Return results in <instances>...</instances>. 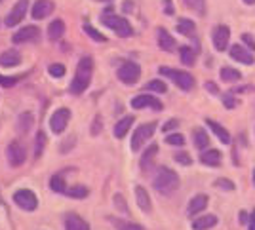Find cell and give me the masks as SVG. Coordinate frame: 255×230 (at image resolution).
Wrapping results in <instances>:
<instances>
[{
	"instance_id": "1",
	"label": "cell",
	"mask_w": 255,
	"mask_h": 230,
	"mask_svg": "<svg viewBox=\"0 0 255 230\" xmlns=\"http://www.w3.org/2000/svg\"><path fill=\"white\" fill-rule=\"evenodd\" d=\"M92 74H94V59L90 55L80 57V61L76 65L75 76H73L71 86H69L71 94L73 95L84 94L86 90H88V86H90V82H92Z\"/></svg>"
},
{
	"instance_id": "2",
	"label": "cell",
	"mask_w": 255,
	"mask_h": 230,
	"mask_svg": "<svg viewBox=\"0 0 255 230\" xmlns=\"http://www.w3.org/2000/svg\"><path fill=\"white\" fill-rule=\"evenodd\" d=\"M181 181H179V175L168 166H162L158 169V173H156V177L152 181V187L154 190L162 194V196H170L173 194L177 188H179Z\"/></svg>"
},
{
	"instance_id": "3",
	"label": "cell",
	"mask_w": 255,
	"mask_h": 230,
	"mask_svg": "<svg viewBox=\"0 0 255 230\" xmlns=\"http://www.w3.org/2000/svg\"><path fill=\"white\" fill-rule=\"evenodd\" d=\"M101 23L109 27L111 31H115L120 36V38H128V36H131L133 34V29H131V25H129V21L126 17H122V15H117V13H111V8L101 15Z\"/></svg>"
},
{
	"instance_id": "4",
	"label": "cell",
	"mask_w": 255,
	"mask_h": 230,
	"mask_svg": "<svg viewBox=\"0 0 255 230\" xmlns=\"http://www.w3.org/2000/svg\"><path fill=\"white\" fill-rule=\"evenodd\" d=\"M160 76H166L170 78L171 82L175 84L177 88H181L183 92H191L194 88V76L187 71H179V69H173V67H160L158 69Z\"/></svg>"
},
{
	"instance_id": "5",
	"label": "cell",
	"mask_w": 255,
	"mask_h": 230,
	"mask_svg": "<svg viewBox=\"0 0 255 230\" xmlns=\"http://www.w3.org/2000/svg\"><path fill=\"white\" fill-rule=\"evenodd\" d=\"M156 122H149V124H141L139 127H135V131H133V135H131V143H129V148L135 152L139 150L141 146L145 145L147 141H149L150 137L154 135V131H156Z\"/></svg>"
},
{
	"instance_id": "6",
	"label": "cell",
	"mask_w": 255,
	"mask_h": 230,
	"mask_svg": "<svg viewBox=\"0 0 255 230\" xmlns=\"http://www.w3.org/2000/svg\"><path fill=\"white\" fill-rule=\"evenodd\" d=\"M117 74L120 82H124L126 86H133L141 78V67L133 61H126L118 67Z\"/></svg>"
},
{
	"instance_id": "7",
	"label": "cell",
	"mask_w": 255,
	"mask_h": 230,
	"mask_svg": "<svg viewBox=\"0 0 255 230\" xmlns=\"http://www.w3.org/2000/svg\"><path fill=\"white\" fill-rule=\"evenodd\" d=\"M69 120H71V109H67V107L55 109L50 116V129L55 135H61L69 125Z\"/></svg>"
},
{
	"instance_id": "8",
	"label": "cell",
	"mask_w": 255,
	"mask_h": 230,
	"mask_svg": "<svg viewBox=\"0 0 255 230\" xmlns=\"http://www.w3.org/2000/svg\"><path fill=\"white\" fill-rule=\"evenodd\" d=\"M6 158H8V164L11 167H19L25 164L27 160V148L23 146L21 141H11L10 145L6 146Z\"/></svg>"
},
{
	"instance_id": "9",
	"label": "cell",
	"mask_w": 255,
	"mask_h": 230,
	"mask_svg": "<svg viewBox=\"0 0 255 230\" xmlns=\"http://www.w3.org/2000/svg\"><path fill=\"white\" fill-rule=\"evenodd\" d=\"M13 204L19 209H23V211H34L38 208V198H36V194L32 190L21 188V190H17L13 194Z\"/></svg>"
},
{
	"instance_id": "10",
	"label": "cell",
	"mask_w": 255,
	"mask_h": 230,
	"mask_svg": "<svg viewBox=\"0 0 255 230\" xmlns=\"http://www.w3.org/2000/svg\"><path fill=\"white\" fill-rule=\"evenodd\" d=\"M27 10H29V0H17L15 2V6L10 10V13L6 15V25L8 27H15V25H19L23 19H25V15H27Z\"/></svg>"
},
{
	"instance_id": "11",
	"label": "cell",
	"mask_w": 255,
	"mask_h": 230,
	"mask_svg": "<svg viewBox=\"0 0 255 230\" xmlns=\"http://www.w3.org/2000/svg\"><path fill=\"white\" fill-rule=\"evenodd\" d=\"M40 38V29L36 25H27L11 36L13 44H27V42H36Z\"/></svg>"
},
{
	"instance_id": "12",
	"label": "cell",
	"mask_w": 255,
	"mask_h": 230,
	"mask_svg": "<svg viewBox=\"0 0 255 230\" xmlns=\"http://www.w3.org/2000/svg\"><path fill=\"white\" fill-rule=\"evenodd\" d=\"M213 46H215V50L217 52H225L227 48H229V40H231V29L227 27V25H217L215 29H213Z\"/></svg>"
},
{
	"instance_id": "13",
	"label": "cell",
	"mask_w": 255,
	"mask_h": 230,
	"mask_svg": "<svg viewBox=\"0 0 255 230\" xmlns=\"http://www.w3.org/2000/svg\"><path fill=\"white\" fill-rule=\"evenodd\" d=\"M147 107H150V109H154V111H162L164 107H162V103H160L156 97H152V95L149 94H141V95H135L133 99H131V109H147Z\"/></svg>"
},
{
	"instance_id": "14",
	"label": "cell",
	"mask_w": 255,
	"mask_h": 230,
	"mask_svg": "<svg viewBox=\"0 0 255 230\" xmlns=\"http://www.w3.org/2000/svg\"><path fill=\"white\" fill-rule=\"evenodd\" d=\"M231 57H233L234 61L238 63H244V65H254L255 63V57L254 53H252V50H248V48H244V46H238V44H234V46H231Z\"/></svg>"
},
{
	"instance_id": "15",
	"label": "cell",
	"mask_w": 255,
	"mask_h": 230,
	"mask_svg": "<svg viewBox=\"0 0 255 230\" xmlns=\"http://www.w3.org/2000/svg\"><path fill=\"white\" fill-rule=\"evenodd\" d=\"M53 10H55V4H53L52 0H36L31 13L34 19H46Z\"/></svg>"
},
{
	"instance_id": "16",
	"label": "cell",
	"mask_w": 255,
	"mask_h": 230,
	"mask_svg": "<svg viewBox=\"0 0 255 230\" xmlns=\"http://www.w3.org/2000/svg\"><path fill=\"white\" fill-rule=\"evenodd\" d=\"M65 230H92L90 223L80 217L78 213H67L65 215Z\"/></svg>"
},
{
	"instance_id": "17",
	"label": "cell",
	"mask_w": 255,
	"mask_h": 230,
	"mask_svg": "<svg viewBox=\"0 0 255 230\" xmlns=\"http://www.w3.org/2000/svg\"><path fill=\"white\" fill-rule=\"evenodd\" d=\"M156 34H158V46L162 48V52L173 53L177 50V42H175V38H173L166 29L160 27L158 31H156Z\"/></svg>"
},
{
	"instance_id": "18",
	"label": "cell",
	"mask_w": 255,
	"mask_h": 230,
	"mask_svg": "<svg viewBox=\"0 0 255 230\" xmlns=\"http://www.w3.org/2000/svg\"><path fill=\"white\" fill-rule=\"evenodd\" d=\"M135 200H137V206L141 211H145V213L152 211V202H150V196L145 187H141V185L135 187Z\"/></svg>"
},
{
	"instance_id": "19",
	"label": "cell",
	"mask_w": 255,
	"mask_h": 230,
	"mask_svg": "<svg viewBox=\"0 0 255 230\" xmlns=\"http://www.w3.org/2000/svg\"><path fill=\"white\" fill-rule=\"evenodd\" d=\"M133 122H135V116H124L122 120H118L117 124H115V129H113V133H115V137L117 139H124V137L128 135V131L131 129V125H133Z\"/></svg>"
},
{
	"instance_id": "20",
	"label": "cell",
	"mask_w": 255,
	"mask_h": 230,
	"mask_svg": "<svg viewBox=\"0 0 255 230\" xmlns=\"http://www.w3.org/2000/svg\"><path fill=\"white\" fill-rule=\"evenodd\" d=\"M208 204H210V198L206 196V194H196V196H192L191 202H189V215H198L200 211H204V209L208 208Z\"/></svg>"
},
{
	"instance_id": "21",
	"label": "cell",
	"mask_w": 255,
	"mask_h": 230,
	"mask_svg": "<svg viewBox=\"0 0 255 230\" xmlns=\"http://www.w3.org/2000/svg\"><path fill=\"white\" fill-rule=\"evenodd\" d=\"M206 125L217 135V139H219L223 145H229V143H231V133L227 131V127H223L221 124H217V122L212 120V118H206Z\"/></svg>"
},
{
	"instance_id": "22",
	"label": "cell",
	"mask_w": 255,
	"mask_h": 230,
	"mask_svg": "<svg viewBox=\"0 0 255 230\" xmlns=\"http://www.w3.org/2000/svg\"><path fill=\"white\" fill-rule=\"evenodd\" d=\"M221 152L217 150V148H208V150H204L202 154H200V162H202L204 166H210V167H217L221 164Z\"/></svg>"
},
{
	"instance_id": "23",
	"label": "cell",
	"mask_w": 255,
	"mask_h": 230,
	"mask_svg": "<svg viewBox=\"0 0 255 230\" xmlns=\"http://www.w3.org/2000/svg\"><path fill=\"white\" fill-rule=\"evenodd\" d=\"M21 63V53L17 50H6L0 53V65L2 67H17Z\"/></svg>"
},
{
	"instance_id": "24",
	"label": "cell",
	"mask_w": 255,
	"mask_h": 230,
	"mask_svg": "<svg viewBox=\"0 0 255 230\" xmlns=\"http://www.w3.org/2000/svg\"><path fill=\"white\" fill-rule=\"evenodd\" d=\"M215 225H217V217L212 215V213L192 219V230H208V229H213Z\"/></svg>"
},
{
	"instance_id": "25",
	"label": "cell",
	"mask_w": 255,
	"mask_h": 230,
	"mask_svg": "<svg viewBox=\"0 0 255 230\" xmlns=\"http://www.w3.org/2000/svg\"><path fill=\"white\" fill-rule=\"evenodd\" d=\"M192 143H194L196 148L206 150V148L210 146V137H208V131H206L204 127H196V129L192 131Z\"/></svg>"
},
{
	"instance_id": "26",
	"label": "cell",
	"mask_w": 255,
	"mask_h": 230,
	"mask_svg": "<svg viewBox=\"0 0 255 230\" xmlns=\"http://www.w3.org/2000/svg\"><path fill=\"white\" fill-rule=\"evenodd\" d=\"M69 188L67 181H65V171H59L50 177V190L57 192V194H65V190Z\"/></svg>"
},
{
	"instance_id": "27",
	"label": "cell",
	"mask_w": 255,
	"mask_h": 230,
	"mask_svg": "<svg viewBox=\"0 0 255 230\" xmlns=\"http://www.w3.org/2000/svg\"><path fill=\"white\" fill-rule=\"evenodd\" d=\"M65 196L67 198H75V200H84L90 196V188L86 185H73L65 190Z\"/></svg>"
},
{
	"instance_id": "28",
	"label": "cell",
	"mask_w": 255,
	"mask_h": 230,
	"mask_svg": "<svg viewBox=\"0 0 255 230\" xmlns=\"http://www.w3.org/2000/svg\"><path fill=\"white\" fill-rule=\"evenodd\" d=\"M32 125H34V116H32V113H29V111L21 113L19 118H17V129L21 133H29L32 129Z\"/></svg>"
},
{
	"instance_id": "29",
	"label": "cell",
	"mask_w": 255,
	"mask_h": 230,
	"mask_svg": "<svg viewBox=\"0 0 255 230\" xmlns=\"http://www.w3.org/2000/svg\"><path fill=\"white\" fill-rule=\"evenodd\" d=\"M158 154V145H149L147 146V150L143 152V156H141V169H149L152 166V162H154V158Z\"/></svg>"
},
{
	"instance_id": "30",
	"label": "cell",
	"mask_w": 255,
	"mask_h": 230,
	"mask_svg": "<svg viewBox=\"0 0 255 230\" xmlns=\"http://www.w3.org/2000/svg\"><path fill=\"white\" fill-rule=\"evenodd\" d=\"M65 34V23L63 19H53L48 27V38L50 40H59Z\"/></svg>"
},
{
	"instance_id": "31",
	"label": "cell",
	"mask_w": 255,
	"mask_h": 230,
	"mask_svg": "<svg viewBox=\"0 0 255 230\" xmlns=\"http://www.w3.org/2000/svg\"><path fill=\"white\" fill-rule=\"evenodd\" d=\"M179 57H181V63L187 65V67H192V65L196 63V52L192 50L191 46H181Z\"/></svg>"
},
{
	"instance_id": "32",
	"label": "cell",
	"mask_w": 255,
	"mask_h": 230,
	"mask_svg": "<svg viewBox=\"0 0 255 230\" xmlns=\"http://www.w3.org/2000/svg\"><path fill=\"white\" fill-rule=\"evenodd\" d=\"M46 143H48V137H46V131L38 129L36 131V137H34V158H40L44 154V148H46Z\"/></svg>"
},
{
	"instance_id": "33",
	"label": "cell",
	"mask_w": 255,
	"mask_h": 230,
	"mask_svg": "<svg viewBox=\"0 0 255 230\" xmlns=\"http://www.w3.org/2000/svg\"><path fill=\"white\" fill-rule=\"evenodd\" d=\"M196 31V25H194V21L189 19V17H181L177 21V32L183 34V36H191L192 32Z\"/></svg>"
},
{
	"instance_id": "34",
	"label": "cell",
	"mask_w": 255,
	"mask_h": 230,
	"mask_svg": "<svg viewBox=\"0 0 255 230\" xmlns=\"http://www.w3.org/2000/svg\"><path fill=\"white\" fill-rule=\"evenodd\" d=\"M219 76H221L223 82H236V80L242 78V73H240L238 69H233V67H223Z\"/></svg>"
},
{
	"instance_id": "35",
	"label": "cell",
	"mask_w": 255,
	"mask_h": 230,
	"mask_svg": "<svg viewBox=\"0 0 255 230\" xmlns=\"http://www.w3.org/2000/svg\"><path fill=\"white\" fill-rule=\"evenodd\" d=\"M111 223L117 227V230H145V227H141L137 223H131V221H122L111 217Z\"/></svg>"
},
{
	"instance_id": "36",
	"label": "cell",
	"mask_w": 255,
	"mask_h": 230,
	"mask_svg": "<svg viewBox=\"0 0 255 230\" xmlns=\"http://www.w3.org/2000/svg\"><path fill=\"white\" fill-rule=\"evenodd\" d=\"M82 29H84V32L88 34V36H90V38H92V40H96V42H107V36H105V34L97 31L96 27H92L90 23H84V27H82Z\"/></svg>"
},
{
	"instance_id": "37",
	"label": "cell",
	"mask_w": 255,
	"mask_h": 230,
	"mask_svg": "<svg viewBox=\"0 0 255 230\" xmlns=\"http://www.w3.org/2000/svg\"><path fill=\"white\" fill-rule=\"evenodd\" d=\"M23 78H25V74H15V76H2L0 74V86L2 88H13Z\"/></svg>"
},
{
	"instance_id": "38",
	"label": "cell",
	"mask_w": 255,
	"mask_h": 230,
	"mask_svg": "<svg viewBox=\"0 0 255 230\" xmlns=\"http://www.w3.org/2000/svg\"><path fill=\"white\" fill-rule=\"evenodd\" d=\"M187 8L194 10L198 15H204L206 13V0H185Z\"/></svg>"
},
{
	"instance_id": "39",
	"label": "cell",
	"mask_w": 255,
	"mask_h": 230,
	"mask_svg": "<svg viewBox=\"0 0 255 230\" xmlns=\"http://www.w3.org/2000/svg\"><path fill=\"white\" fill-rule=\"evenodd\" d=\"M147 90H149V92H156V94H166L168 86H166V82H162L160 78H154V80H150V82L147 84Z\"/></svg>"
},
{
	"instance_id": "40",
	"label": "cell",
	"mask_w": 255,
	"mask_h": 230,
	"mask_svg": "<svg viewBox=\"0 0 255 230\" xmlns=\"http://www.w3.org/2000/svg\"><path fill=\"white\" fill-rule=\"evenodd\" d=\"M48 73H50V76H53V78H63L65 73H67V69H65V65H61V63H52V65L48 67Z\"/></svg>"
},
{
	"instance_id": "41",
	"label": "cell",
	"mask_w": 255,
	"mask_h": 230,
	"mask_svg": "<svg viewBox=\"0 0 255 230\" xmlns=\"http://www.w3.org/2000/svg\"><path fill=\"white\" fill-rule=\"evenodd\" d=\"M113 202H115V206H117V209L118 211H122V213H129V208H128V202H126V198L122 196V194H115L113 196Z\"/></svg>"
},
{
	"instance_id": "42",
	"label": "cell",
	"mask_w": 255,
	"mask_h": 230,
	"mask_svg": "<svg viewBox=\"0 0 255 230\" xmlns=\"http://www.w3.org/2000/svg\"><path fill=\"white\" fill-rule=\"evenodd\" d=\"M166 143L171 146H183L185 145V137L181 135V133H170V135L166 137Z\"/></svg>"
},
{
	"instance_id": "43",
	"label": "cell",
	"mask_w": 255,
	"mask_h": 230,
	"mask_svg": "<svg viewBox=\"0 0 255 230\" xmlns=\"http://www.w3.org/2000/svg\"><path fill=\"white\" fill-rule=\"evenodd\" d=\"M213 185H215L217 188H221V190H234V188H236V185H234L231 179H225V177L217 179Z\"/></svg>"
},
{
	"instance_id": "44",
	"label": "cell",
	"mask_w": 255,
	"mask_h": 230,
	"mask_svg": "<svg viewBox=\"0 0 255 230\" xmlns=\"http://www.w3.org/2000/svg\"><path fill=\"white\" fill-rule=\"evenodd\" d=\"M101 129H103V118L97 115L96 118H94V122H92V129H90V133L94 137H97L99 133H101Z\"/></svg>"
},
{
	"instance_id": "45",
	"label": "cell",
	"mask_w": 255,
	"mask_h": 230,
	"mask_svg": "<svg viewBox=\"0 0 255 230\" xmlns=\"http://www.w3.org/2000/svg\"><path fill=\"white\" fill-rule=\"evenodd\" d=\"M173 160L177 162V164H181V166H191L192 164V158L187 154V152H177L175 156H173Z\"/></svg>"
},
{
	"instance_id": "46",
	"label": "cell",
	"mask_w": 255,
	"mask_h": 230,
	"mask_svg": "<svg viewBox=\"0 0 255 230\" xmlns=\"http://www.w3.org/2000/svg\"><path fill=\"white\" fill-rule=\"evenodd\" d=\"M221 101H223V105L227 107V109H234V107H238V99L233 97L231 94H225L223 97H221Z\"/></svg>"
},
{
	"instance_id": "47",
	"label": "cell",
	"mask_w": 255,
	"mask_h": 230,
	"mask_svg": "<svg viewBox=\"0 0 255 230\" xmlns=\"http://www.w3.org/2000/svg\"><path fill=\"white\" fill-rule=\"evenodd\" d=\"M175 127H179V120H177V118H171V120H168L166 124L162 125V131H164V133H170Z\"/></svg>"
},
{
	"instance_id": "48",
	"label": "cell",
	"mask_w": 255,
	"mask_h": 230,
	"mask_svg": "<svg viewBox=\"0 0 255 230\" xmlns=\"http://www.w3.org/2000/svg\"><path fill=\"white\" fill-rule=\"evenodd\" d=\"M242 42L246 44V48H248V50L255 52V38L250 34V32H244V34H242Z\"/></svg>"
},
{
	"instance_id": "49",
	"label": "cell",
	"mask_w": 255,
	"mask_h": 230,
	"mask_svg": "<svg viewBox=\"0 0 255 230\" xmlns=\"http://www.w3.org/2000/svg\"><path fill=\"white\" fill-rule=\"evenodd\" d=\"M75 141H76V137H69V139H65L63 145H61V152H67L69 148H73V146H75Z\"/></svg>"
},
{
	"instance_id": "50",
	"label": "cell",
	"mask_w": 255,
	"mask_h": 230,
	"mask_svg": "<svg viewBox=\"0 0 255 230\" xmlns=\"http://www.w3.org/2000/svg\"><path fill=\"white\" fill-rule=\"evenodd\" d=\"M122 10H124V13H129V11H133V2H131V0H124V6H122Z\"/></svg>"
},
{
	"instance_id": "51",
	"label": "cell",
	"mask_w": 255,
	"mask_h": 230,
	"mask_svg": "<svg viewBox=\"0 0 255 230\" xmlns=\"http://www.w3.org/2000/svg\"><path fill=\"white\" fill-rule=\"evenodd\" d=\"M164 4H166V6H164L166 13H168V15H173V4H171V0H164Z\"/></svg>"
},
{
	"instance_id": "52",
	"label": "cell",
	"mask_w": 255,
	"mask_h": 230,
	"mask_svg": "<svg viewBox=\"0 0 255 230\" xmlns=\"http://www.w3.org/2000/svg\"><path fill=\"white\" fill-rule=\"evenodd\" d=\"M206 90H208V92H212V94H217V92H219V90H217V86H215L213 82H206Z\"/></svg>"
},
{
	"instance_id": "53",
	"label": "cell",
	"mask_w": 255,
	"mask_h": 230,
	"mask_svg": "<svg viewBox=\"0 0 255 230\" xmlns=\"http://www.w3.org/2000/svg\"><path fill=\"white\" fill-rule=\"evenodd\" d=\"M240 223H248V213L246 211H240Z\"/></svg>"
},
{
	"instance_id": "54",
	"label": "cell",
	"mask_w": 255,
	"mask_h": 230,
	"mask_svg": "<svg viewBox=\"0 0 255 230\" xmlns=\"http://www.w3.org/2000/svg\"><path fill=\"white\" fill-rule=\"evenodd\" d=\"M250 230H255V209H254V213H252V225H250Z\"/></svg>"
},
{
	"instance_id": "55",
	"label": "cell",
	"mask_w": 255,
	"mask_h": 230,
	"mask_svg": "<svg viewBox=\"0 0 255 230\" xmlns=\"http://www.w3.org/2000/svg\"><path fill=\"white\" fill-rule=\"evenodd\" d=\"M246 4H255V0H244Z\"/></svg>"
},
{
	"instance_id": "56",
	"label": "cell",
	"mask_w": 255,
	"mask_h": 230,
	"mask_svg": "<svg viewBox=\"0 0 255 230\" xmlns=\"http://www.w3.org/2000/svg\"><path fill=\"white\" fill-rule=\"evenodd\" d=\"M97 2H111V0H97Z\"/></svg>"
},
{
	"instance_id": "57",
	"label": "cell",
	"mask_w": 255,
	"mask_h": 230,
	"mask_svg": "<svg viewBox=\"0 0 255 230\" xmlns=\"http://www.w3.org/2000/svg\"><path fill=\"white\" fill-rule=\"evenodd\" d=\"M254 183H255V169H254Z\"/></svg>"
},
{
	"instance_id": "58",
	"label": "cell",
	"mask_w": 255,
	"mask_h": 230,
	"mask_svg": "<svg viewBox=\"0 0 255 230\" xmlns=\"http://www.w3.org/2000/svg\"><path fill=\"white\" fill-rule=\"evenodd\" d=\"M0 204H2V196H0Z\"/></svg>"
},
{
	"instance_id": "59",
	"label": "cell",
	"mask_w": 255,
	"mask_h": 230,
	"mask_svg": "<svg viewBox=\"0 0 255 230\" xmlns=\"http://www.w3.org/2000/svg\"><path fill=\"white\" fill-rule=\"evenodd\" d=\"M0 2H2V0H0Z\"/></svg>"
}]
</instances>
